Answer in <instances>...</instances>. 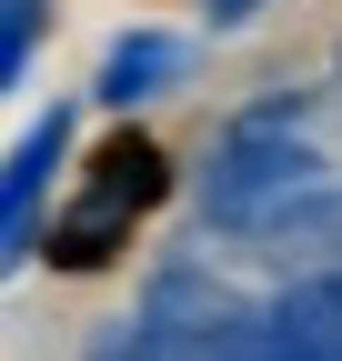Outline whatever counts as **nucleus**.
<instances>
[{"mask_svg":"<svg viewBox=\"0 0 342 361\" xmlns=\"http://www.w3.org/2000/svg\"><path fill=\"white\" fill-rule=\"evenodd\" d=\"M302 191H322V161L302 141H282L272 121H242L232 141L201 161V221H222V231H262V221L292 211Z\"/></svg>","mask_w":342,"mask_h":361,"instance_id":"f257e3e1","label":"nucleus"},{"mask_svg":"<svg viewBox=\"0 0 342 361\" xmlns=\"http://www.w3.org/2000/svg\"><path fill=\"white\" fill-rule=\"evenodd\" d=\"M182 61H191V51H182L171 30H121L111 51H101V80H91V90H101L111 111H131V101H161V90L182 80Z\"/></svg>","mask_w":342,"mask_h":361,"instance_id":"f03ea898","label":"nucleus"},{"mask_svg":"<svg viewBox=\"0 0 342 361\" xmlns=\"http://www.w3.org/2000/svg\"><path fill=\"white\" fill-rule=\"evenodd\" d=\"M131 221H141V211L81 191V201L51 221V271H101V261H121V251H131Z\"/></svg>","mask_w":342,"mask_h":361,"instance_id":"7ed1b4c3","label":"nucleus"},{"mask_svg":"<svg viewBox=\"0 0 342 361\" xmlns=\"http://www.w3.org/2000/svg\"><path fill=\"white\" fill-rule=\"evenodd\" d=\"M81 191H101V201H121V211H151V201L171 191V151L141 141V130H121V141L91 151V180H81Z\"/></svg>","mask_w":342,"mask_h":361,"instance_id":"20e7f679","label":"nucleus"},{"mask_svg":"<svg viewBox=\"0 0 342 361\" xmlns=\"http://www.w3.org/2000/svg\"><path fill=\"white\" fill-rule=\"evenodd\" d=\"M71 151V111H40L20 130V151H11V180H0V201H11V251H30V211H40V180L61 171Z\"/></svg>","mask_w":342,"mask_h":361,"instance_id":"39448f33","label":"nucleus"},{"mask_svg":"<svg viewBox=\"0 0 342 361\" xmlns=\"http://www.w3.org/2000/svg\"><path fill=\"white\" fill-rule=\"evenodd\" d=\"M322 241H342V191H332V180L262 221V251H322Z\"/></svg>","mask_w":342,"mask_h":361,"instance_id":"423d86ee","label":"nucleus"},{"mask_svg":"<svg viewBox=\"0 0 342 361\" xmlns=\"http://www.w3.org/2000/svg\"><path fill=\"white\" fill-rule=\"evenodd\" d=\"M40 11H51V0H11V20H0V61H30V40H40Z\"/></svg>","mask_w":342,"mask_h":361,"instance_id":"0eeeda50","label":"nucleus"},{"mask_svg":"<svg viewBox=\"0 0 342 361\" xmlns=\"http://www.w3.org/2000/svg\"><path fill=\"white\" fill-rule=\"evenodd\" d=\"M211 20H252V0H211Z\"/></svg>","mask_w":342,"mask_h":361,"instance_id":"6e6552de","label":"nucleus"}]
</instances>
